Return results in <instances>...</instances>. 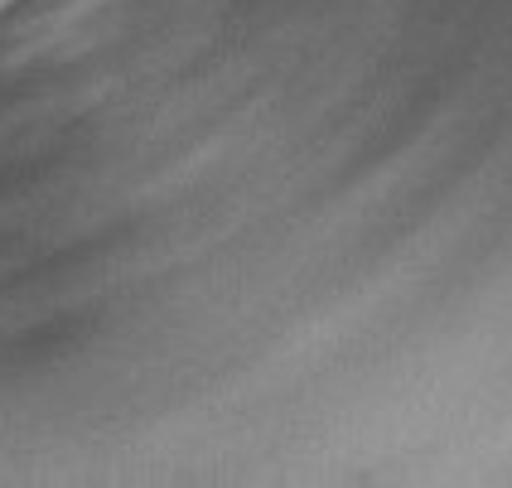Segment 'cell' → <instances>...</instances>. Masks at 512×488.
Here are the masks:
<instances>
[{
	"label": "cell",
	"mask_w": 512,
	"mask_h": 488,
	"mask_svg": "<svg viewBox=\"0 0 512 488\" xmlns=\"http://www.w3.org/2000/svg\"><path fill=\"white\" fill-rule=\"evenodd\" d=\"M0 5H5V0H0Z\"/></svg>",
	"instance_id": "1"
}]
</instances>
